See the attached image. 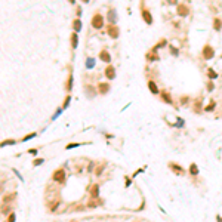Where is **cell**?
Segmentation results:
<instances>
[{"mask_svg":"<svg viewBox=\"0 0 222 222\" xmlns=\"http://www.w3.org/2000/svg\"><path fill=\"white\" fill-rule=\"evenodd\" d=\"M90 196H92V197H98V196H99V185L95 184V185L90 187Z\"/></svg>","mask_w":222,"mask_h":222,"instance_id":"obj_8","label":"cell"},{"mask_svg":"<svg viewBox=\"0 0 222 222\" xmlns=\"http://www.w3.org/2000/svg\"><path fill=\"white\" fill-rule=\"evenodd\" d=\"M99 58H101V59H102L104 62H111V56H110V53L105 51V49H104V51L101 52V53H99Z\"/></svg>","mask_w":222,"mask_h":222,"instance_id":"obj_7","label":"cell"},{"mask_svg":"<svg viewBox=\"0 0 222 222\" xmlns=\"http://www.w3.org/2000/svg\"><path fill=\"white\" fill-rule=\"evenodd\" d=\"M110 90V85L108 83H99V92L101 93H107Z\"/></svg>","mask_w":222,"mask_h":222,"instance_id":"obj_10","label":"cell"},{"mask_svg":"<svg viewBox=\"0 0 222 222\" xmlns=\"http://www.w3.org/2000/svg\"><path fill=\"white\" fill-rule=\"evenodd\" d=\"M34 136H36V133H30V135H27V136L24 138L22 141H27V139H31V138H34Z\"/></svg>","mask_w":222,"mask_h":222,"instance_id":"obj_28","label":"cell"},{"mask_svg":"<svg viewBox=\"0 0 222 222\" xmlns=\"http://www.w3.org/2000/svg\"><path fill=\"white\" fill-rule=\"evenodd\" d=\"M74 147H78V144H70V145H67L65 148H67V150H70V148H74Z\"/></svg>","mask_w":222,"mask_h":222,"instance_id":"obj_30","label":"cell"},{"mask_svg":"<svg viewBox=\"0 0 222 222\" xmlns=\"http://www.w3.org/2000/svg\"><path fill=\"white\" fill-rule=\"evenodd\" d=\"M148 87H150V90L153 92V93H158V89H157V86L154 82H148Z\"/></svg>","mask_w":222,"mask_h":222,"instance_id":"obj_13","label":"cell"},{"mask_svg":"<svg viewBox=\"0 0 222 222\" xmlns=\"http://www.w3.org/2000/svg\"><path fill=\"white\" fill-rule=\"evenodd\" d=\"M207 89H209V90H213V83H209V86H207Z\"/></svg>","mask_w":222,"mask_h":222,"instance_id":"obj_31","label":"cell"},{"mask_svg":"<svg viewBox=\"0 0 222 222\" xmlns=\"http://www.w3.org/2000/svg\"><path fill=\"white\" fill-rule=\"evenodd\" d=\"M15 219H17V216H15L13 213H10L9 218H8V222H15Z\"/></svg>","mask_w":222,"mask_h":222,"instance_id":"obj_22","label":"cell"},{"mask_svg":"<svg viewBox=\"0 0 222 222\" xmlns=\"http://www.w3.org/2000/svg\"><path fill=\"white\" fill-rule=\"evenodd\" d=\"M108 34H110V37H113V39H117V37H119V28L114 25V24H110V25H108Z\"/></svg>","mask_w":222,"mask_h":222,"instance_id":"obj_4","label":"cell"},{"mask_svg":"<svg viewBox=\"0 0 222 222\" xmlns=\"http://www.w3.org/2000/svg\"><path fill=\"white\" fill-rule=\"evenodd\" d=\"M2 212H3V213H9V212H10V206H9V203H6V204L2 207Z\"/></svg>","mask_w":222,"mask_h":222,"instance_id":"obj_16","label":"cell"},{"mask_svg":"<svg viewBox=\"0 0 222 222\" xmlns=\"http://www.w3.org/2000/svg\"><path fill=\"white\" fill-rule=\"evenodd\" d=\"M71 83H73V76H70L68 83H67V89H68V90H71V87H73V85H71Z\"/></svg>","mask_w":222,"mask_h":222,"instance_id":"obj_21","label":"cell"},{"mask_svg":"<svg viewBox=\"0 0 222 222\" xmlns=\"http://www.w3.org/2000/svg\"><path fill=\"white\" fill-rule=\"evenodd\" d=\"M209 77H212V78H216V74H215L213 70H209Z\"/></svg>","mask_w":222,"mask_h":222,"instance_id":"obj_26","label":"cell"},{"mask_svg":"<svg viewBox=\"0 0 222 222\" xmlns=\"http://www.w3.org/2000/svg\"><path fill=\"white\" fill-rule=\"evenodd\" d=\"M90 24H92V27L93 28H102L104 27V17L101 15V13H96L93 18H92V21H90Z\"/></svg>","mask_w":222,"mask_h":222,"instance_id":"obj_1","label":"cell"},{"mask_svg":"<svg viewBox=\"0 0 222 222\" xmlns=\"http://www.w3.org/2000/svg\"><path fill=\"white\" fill-rule=\"evenodd\" d=\"M53 179L56 181V182H64V179H65V172H64V169H59V170L53 173Z\"/></svg>","mask_w":222,"mask_h":222,"instance_id":"obj_3","label":"cell"},{"mask_svg":"<svg viewBox=\"0 0 222 222\" xmlns=\"http://www.w3.org/2000/svg\"><path fill=\"white\" fill-rule=\"evenodd\" d=\"M189 173H191V175H194V176H196V175H198V167H197L196 164H191V167H189Z\"/></svg>","mask_w":222,"mask_h":222,"instance_id":"obj_14","label":"cell"},{"mask_svg":"<svg viewBox=\"0 0 222 222\" xmlns=\"http://www.w3.org/2000/svg\"><path fill=\"white\" fill-rule=\"evenodd\" d=\"M213 107H215V104L212 102V104H210V105H207V107H206V111H210V110H213Z\"/></svg>","mask_w":222,"mask_h":222,"instance_id":"obj_29","label":"cell"},{"mask_svg":"<svg viewBox=\"0 0 222 222\" xmlns=\"http://www.w3.org/2000/svg\"><path fill=\"white\" fill-rule=\"evenodd\" d=\"M179 13H181V15H187V10H185L184 6H179Z\"/></svg>","mask_w":222,"mask_h":222,"instance_id":"obj_24","label":"cell"},{"mask_svg":"<svg viewBox=\"0 0 222 222\" xmlns=\"http://www.w3.org/2000/svg\"><path fill=\"white\" fill-rule=\"evenodd\" d=\"M108 18H110L111 22H114V19H116V17H114V10H110V15H108Z\"/></svg>","mask_w":222,"mask_h":222,"instance_id":"obj_23","label":"cell"},{"mask_svg":"<svg viewBox=\"0 0 222 222\" xmlns=\"http://www.w3.org/2000/svg\"><path fill=\"white\" fill-rule=\"evenodd\" d=\"M13 197H15V194H12V196H6V197H5V203H8L9 200H12Z\"/></svg>","mask_w":222,"mask_h":222,"instance_id":"obj_27","label":"cell"},{"mask_svg":"<svg viewBox=\"0 0 222 222\" xmlns=\"http://www.w3.org/2000/svg\"><path fill=\"white\" fill-rule=\"evenodd\" d=\"M142 18H144V21H145L147 24H150V25L153 24V17H151V13L148 10H144L142 12Z\"/></svg>","mask_w":222,"mask_h":222,"instance_id":"obj_6","label":"cell"},{"mask_svg":"<svg viewBox=\"0 0 222 222\" xmlns=\"http://www.w3.org/2000/svg\"><path fill=\"white\" fill-rule=\"evenodd\" d=\"M77 42H78L77 33H73V34H71V47H73V49H76V47H77Z\"/></svg>","mask_w":222,"mask_h":222,"instance_id":"obj_11","label":"cell"},{"mask_svg":"<svg viewBox=\"0 0 222 222\" xmlns=\"http://www.w3.org/2000/svg\"><path fill=\"white\" fill-rule=\"evenodd\" d=\"M213 24H215V30H221V19H218V18H216Z\"/></svg>","mask_w":222,"mask_h":222,"instance_id":"obj_19","label":"cell"},{"mask_svg":"<svg viewBox=\"0 0 222 222\" xmlns=\"http://www.w3.org/2000/svg\"><path fill=\"white\" fill-rule=\"evenodd\" d=\"M93 65H95L93 58H89V59H87V62H86V67H87V68H90V67H93Z\"/></svg>","mask_w":222,"mask_h":222,"instance_id":"obj_17","label":"cell"},{"mask_svg":"<svg viewBox=\"0 0 222 222\" xmlns=\"http://www.w3.org/2000/svg\"><path fill=\"white\" fill-rule=\"evenodd\" d=\"M169 166L172 167V170H173V172H176V173H179V175H181V173H184V169L181 167L179 164H175V163H170Z\"/></svg>","mask_w":222,"mask_h":222,"instance_id":"obj_9","label":"cell"},{"mask_svg":"<svg viewBox=\"0 0 222 222\" xmlns=\"http://www.w3.org/2000/svg\"><path fill=\"white\" fill-rule=\"evenodd\" d=\"M15 144V141L13 139H9V141H3L2 144H0V147H5V145H13Z\"/></svg>","mask_w":222,"mask_h":222,"instance_id":"obj_15","label":"cell"},{"mask_svg":"<svg viewBox=\"0 0 222 222\" xmlns=\"http://www.w3.org/2000/svg\"><path fill=\"white\" fill-rule=\"evenodd\" d=\"M215 55V51L209 46V44H206L204 49H203V56H204V59H210V58H213Z\"/></svg>","mask_w":222,"mask_h":222,"instance_id":"obj_2","label":"cell"},{"mask_svg":"<svg viewBox=\"0 0 222 222\" xmlns=\"http://www.w3.org/2000/svg\"><path fill=\"white\" fill-rule=\"evenodd\" d=\"M126 185H128V187L130 185V179H129V178H126Z\"/></svg>","mask_w":222,"mask_h":222,"instance_id":"obj_33","label":"cell"},{"mask_svg":"<svg viewBox=\"0 0 222 222\" xmlns=\"http://www.w3.org/2000/svg\"><path fill=\"white\" fill-rule=\"evenodd\" d=\"M70 101H71V98H70V96H67V98H65V101H64V105H62V110H65V108L68 107Z\"/></svg>","mask_w":222,"mask_h":222,"instance_id":"obj_20","label":"cell"},{"mask_svg":"<svg viewBox=\"0 0 222 222\" xmlns=\"http://www.w3.org/2000/svg\"><path fill=\"white\" fill-rule=\"evenodd\" d=\"M162 96H163V99H164V101H166L167 104H172V99L169 98V95L166 93V92H163V95H162Z\"/></svg>","mask_w":222,"mask_h":222,"instance_id":"obj_18","label":"cell"},{"mask_svg":"<svg viewBox=\"0 0 222 222\" xmlns=\"http://www.w3.org/2000/svg\"><path fill=\"white\" fill-rule=\"evenodd\" d=\"M73 25H74V31L78 33V31L82 30V21H80V19H76V21L73 22Z\"/></svg>","mask_w":222,"mask_h":222,"instance_id":"obj_12","label":"cell"},{"mask_svg":"<svg viewBox=\"0 0 222 222\" xmlns=\"http://www.w3.org/2000/svg\"><path fill=\"white\" fill-rule=\"evenodd\" d=\"M42 163H43V158H37V160H34L33 164H34V166H39V164H42Z\"/></svg>","mask_w":222,"mask_h":222,"instance_id":"obj_25","label":"cell"},{"mask_svg":"<svg viewBox=\"0 0 222 222\" xmlns=\"http://www.w3.org/2000/svg\"><path fill=\"white\" fill-rule=\"evenodd\" d=\"M28 153L30 154H37V150H28Z\"/></svg>","mask_w":222,"mask_h":222,"instance_id":"obj_32","label":"cell"},{"mask_svg":"<svg viewBox=\"0 0 222 222\" xmlns=\"http://www.w3.org/2000/svg\"><path fill=\"white\" fill-rule=\"evenodd\" d=\"M105 76H107V78H110V80H113L114 77H116V68L114 67H107V70H105Z\"/></svg>","mask_w":222,"mask_h":222,"instance_id":"obj_5","label":"cell"}]
</instances>
